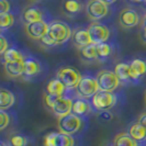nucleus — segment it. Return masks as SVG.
<instances>
[{
  "instance_id": "29",
  "label": "nucleus",
  "mask_w": 146,
  "mask_h": 146,
  "mask_svg": "<svg viewBox=\"0 0 146 146\" xmlns=\"http://www.w3.org/2000/svg\"><path fill=\"white\" fill-rule=\"evenodd\" d=\"M9 144L11 146H27L29 144V139L22 134L15 133L9 137Z\"/></svg>"
},
{
  "instance_id": "4",
  "label": "nucleus",
  "mask_w": 146,
  "mask_h": 146,
  "mask_svg": "<svg viewBox=\"0 0 146 146\" xmlns=\"http://www.w3.org/2000/svg\"><path fill=\"white\" fill-rule=\"evenodd\" d=\"M81 77L82 76L80 75V73L72 66H63L56 73V78H58L65 85L67 91L75 89L81 79Z\"/></svg>"
},
{
  "instance_id": "33",
  "label": "nucleus",
  "mask_w": 146,
  "mask_h": 146,
  "mask_svg": "<svg viewBox=\"0 0 146 146\" xmlns=\"http://www.w3.org/2000/svg\"><path fill=\"white\" fill-rule=\"evenodd\" d=\"M9 48H10V47H9V42H8V40L5 37L3 34H1V35H0V54L3 55Z\"/></svg>"
},
{
  "instance_id": "9",
  "label": "nucleus",
  "mask_w": 146,
  "mask_h": 146,
  "mask_svg": "<svg viewBox=\"0 0 146 146\" xmlns=\"http://www.w3.org/2000/svg\"><path fill=\"white\" fill-rule=\"evenodd\" d=\"M46 15H48V13L45 9L37 6H30L22 11L21 21L25 25L37 21H46Z\"/></svg>"
},
{
  "instance_id": "26",
  "label": "nucleus",
  "mask_w": 146,
  "mask_h": 146,
  "mask_svg": "<svg viewBox=\"0 0 146 146\" xmlns=\"http://www.w3.org/2000/svg\"><path fill=\"white\" fill-rule=\"evenodd\" d=\"M113 146H139V142L129 133H119L113 139Z\"/></svg>"
},
{
  "instance_id": "27",
  "label": "nucleus",
  "mask_w": 146,
  "mask_h": 146,
  "mask_svg": "<svg viewBox=\"0 0 146 146\" xmlns=\"http://www.w3.org/2000/svg\"><path fill=\"white\" fill-rule=\"evenodd\" d=\"M97 51H98L99 62H104L106 59H108L113 54L114 46H113V44L109 43V42L97 44Z\"/></svg>"
},
{
  "instance_id": "21",
  "label": "nucleus",
  "mask_w": 146,
  "mask_h": 146,
  "mask_svg": "<svg viewBox=\"0 0 146 146\" xmlns=\"http://www.w3.org/2000/svg\"><path fill=\"white\" fill-rule=\"evenodd\" d=\"M114 73L117 76V78L120 79L121 82H133L131 75V68H130V64L127 63H119L117 64L115 68H114Z\"/></svg>"
},
{
  "instance_id": "24",
  "label": "nucleus",
  "mask_w": 146,
  "mask_h": 146,
  "mask_svg": "<svg viewBox=\"0 0 146 146\" xmlns=\"http://www.w3.org/2000/svg\"><path fill=\"white\" fill-rule=\"evenodd\" d=\"M2 56V63H19V62H24L27 56H24L21 52L15 47H10Z\"/></svg>"
},
{
  "instance_id": "31",
  "label": "nucleus",
  "mask_w": 146,
  "mask_h": 146,
  "mask_svg": "<svg viewBox=\"0 0 146 146\" xmlns=\"http://www.w3.org/2000/svg\"><path fill=\"white\" fill-rule=\"evenodd\" d=\"M59 97L58 96H55V95H51V94H47V92H45L44 94V103H45V106L48 108V109H51L54 107V104L55 102L57 101V99H58Z\"/></svg>"
},
{
  "instance_id": "37",
  "label": "nucleus",
  "mask_w": 146,
  "mask_h": 146,
  "mask_svg": "<svg viewBox=\"0 0 146 146\" xmlns=\"http://www.w3.org/2000/svg\"><path fill=\"white\" fill-rule=\"evenodd\" d=\"M142 29H146V12L143 15V19H142Z\"/></svg>"
},
{
  "instance_id": "22",
  "label": "nucleus",
  "mask_w": 146,
  "mask_h": 146,
  "mask_svg": "<svg viewBox=\"0 0 146 146\" xmlns=\"http://www.w3.org/2000/svg\"><path fill=\"white\" fill-rule=\"evenodd\" d=\"M5 66V72L7 74L8 77L10 78H18L22 77L24 73V62H19V63H6Z\"/></svg>"
},
{
  "instance_id": "28",
  "label": "nucleus",
  "mask_w": 146,
  "mask_h": 146,
  "mask_svg": "<svg viewBox=\"0 0 146 146\" xmlns=\"http://www.w3.org/2000/svg\"><path fill=\"white\" fill-rule=\"evenodd\" d=\"M15 22V15L12 12H8L0 15V30L3 32L6 30H9Z\"/></svg>"
},
{
  "instance_id": "5",
  "label": "nucleus",
  "mask_w": 146,
  "mask_h": 146,
  "mask_svg": "<svg viewBox=\"0 0 146 146\" xmlns=\"http://www.w3.org/2000/svg\"><path fill=\"white\" fill-rule=\"evenodd\" d=\"M98 85H99V89L100 91H107V92H113L117 89L121 81L117 78L114 72L112 70H108V69H102L96 76Z\"/></svg>"
},
{
  "instance_id": "15",
  "label": "nucleus",
  "mask_w": 146,
  "mask_h": 146,
  "mask_svg": "<svg viewBox=\"0 0 146 146\" xmlns=\"http://www.w3.org/2000/svg\"><path fill=\"white\" fill-rule=\"evenodd\" d=\"M92 108H94L92 103L89 102V100L80 98V97H77V98L74 99L73 101L72 112L74 114H76V115L84 119V117L90 115V113L92 112Z\"/></svg>"
},
{
  "instance_id": "8",
  "label": "nucleus",
  "mask_w": 146,
  "mask_h": 146,
  "mask_svg": "<svg viewBox=\"0 0 146 146\" xmlns=\"http://www.w3.org/2000/svg\"><path fill=\"white\" fill-rule=\"evenodd\" d=\"M87 15L94 21H98L109 13V6L101 0H89L86 5Z\"/></svg>"
},
{
  "instance_id": "25",
  "label": "nucleus",
  "mask_w": 146,
  "mask_h": 146,
  "mask_svg": "<svg viewBox=\"0 0 146 146\" xmlns=\"http://www.w3.org/2000/svg\"><path fill=\"white\" fill-rule=\"evenodd\" d=\"M127 133L135 141H137L139 143L146 141V127L144 125L141 124L139 122H135L134 124H132L129 127V132Z\"/></svg>"
},
{
  "instance_id": "20",
  "label": "nucleus",
  "mask_w": 146,
  "mask_h": 146,
  "mask_svg": "<svg viewBox=\"0 0 146 146\" xmlns=\"http://www.w3.org/2000/svg\"><path fill=\"white\" fill-rule=\"evenodd\" d=\"M15 103V96L12 91L7 88L0 89V110H5L11 108Z\"/></svg>"
},
{
  "instance_id": "1",
  "label": "nucleus",
  "mask_w": 146,
  "mask_h": 146,
  "mask_svg": "<svg viewBox=\"0 0 146 146\" xmlns=\"http://www.w3.org/2000/svg\"><path fill=\"white\" fill-rule=\"evenodd\" d=\"M48 34L57 45H62L67 43L72 38L73 32L66 22L54 20L48 23Z\"/></svg>"
},
{
  "instance_id": "11",
  "label": "nucleus",
  "mask_w": 146,
  "mask_h": 146,
  "mask_svg": "<svg viewBox=\"0 0 146 146\" xmlns=\"http://www.w3.org/2000/svg\"><path fill=\"white\" fill-rule=\"evenodd\" d=\"M141 22L139 12L132 8H125L119 15V23L123 29H133Z\"/></svg>"
},
{
  "instance_id": "36",
  "label": "nucleus",
  "mask_w": 146,
  "mask_h": 146,
  "mask_svg": "<svg viewBox=\"0 0 146 146\" xmlns=\"http://www.w3.org/2000/svg\"><path fill=\"white\" fill-rule=\"evenodd\" d=\"M137 122H139L142 125H144L146 127V112H144V113H142L141 115H139V120H137Z\"/></svg>"
},
{
  "instance_id": "12",
  "label": "nucleus",
  "mask_w": 146,
  "mask_h": 146,
  "mask_svg": "<svg viewBox=\"0 0 146 146\" xmlns=\"http://www.w3.org/2000/svg\"><path fill=\"white\" fill-rule=\"evenodd\" d=\"M48 23L47 21H37L25 25V32L28 36L32 40H41L48 33Z\"/></svg>"
},
{
  "instance_id": "40",
  "label": "nucleus",
  "mask_w": 146,
  "mask_h": 146,
  "mask_svg": "<svg viewBox=\"0 0 146 146\" xmlns=\"http://www.w3.org/2000/svg\"><path fill=\"white\" fill-rule=\"evenodd\" d=\"M132 1H136V2H142V1H146V0H132Z\"/></svg>"
},
{
  "instance_id": "32",
  "label": "nucleus",
  "mask_w": 146,
  "mask_h": 146,
  "mask_svg": "<svg viewBox=\"0 0 146 146\" xmlns=\"http://www.w3.org/2000/svg\"><path fill=\"white\" fill-rule=\"evenodd\" d=\"M10 123V117L6 111L0 110V130L3 131Z\"/></svg>"
},
{
  "instance_id": "38",
  "label": "nucleus",
  "mask_w": 146,
  "mask_h": 146,
  "mask_svg": "<svg viewBox=\"0 0 146 146\" xmlns=\"http://www.w3.org/2000/svg\"><path fill=\"white\" fill-rule=\"evenodd\" d=\"M101 1H103L104 3H107L108 6H110V5H113V3H114L117 0H101Z\"/></svg>"
},
{
  "instance_id": "30",
  "label": "nucleus",
  "mask_w": 146,
  "mask_h": 146,
  "mask_svg": "<svg viewBox=\"0 0 146 146\" xmlns=\"http://www.w3.org/2000/svg\"><path fill=\"white\" fill-rule=\"evenodd\" d=\"M40 44H41V46L42 47H45V48H52V47H55V46H57V43L50 36V34L47 33L46 35L44 37H42L41 40H40Z\"/></svg>"
},
{
  "instance_id": "6",
  "label": "nucleus",
  "mask_w": 146,
  "mask_h": 146,
  "mask_svg": "<svg viewBox=\"0 0 146 146\" xmlns=\"http://www.w3.org/2000/svg\"><path fill=\"white\" fill-rule=\"evenodd\" d=\"M117 101V95H114L113 92H107L100 90L91 99L94 109L98 111H109L115 107Z\"/></svg>"
},
{
  "instance_id": "14",
  "label": "nucleus",
  "mask_w": 146,
  "mask_h": 146,
  "mask_svg": "<svg viewBox=\"0 0 146 146\" xmlns=\"http://www.w3.org/2000/svg\"><path fill=\"white\" fill-rule=\"evenodd\" d=\"M43 69V66L40 60L32 56H27L24 59V73H23V78L24 79H32L37 77Z\"/></svg>"
},
{
  "instance_id": "39",
  "label": "nucleus",
  "mask_w": 146,
  "mask_h": 146,
  "mask_svg": "<svg viewBox=\"0 0 146 146\" xmlns=\"http://www.w3.org/2000/svg\"><path fill=\"white\" fill-rule=\"evenodd\" d=\"M0 146H11V145H10L9 143H8V144H6L5 142H1V144H0Z\"/></svg>"
},
{
  "instance_id": "2",
  "label": "nucleus",
  "mask_w": 146,
  "mask_h": 146,
  "mask_svg": "<svg viewBox=\"0 0 146 146\" xmlns=\"http://www.w3.org/2000/svg\"><path fill=\"white\" fill-rule=\"evenodd\" d=\"M82 125H84V119L74 114L73 112L68 113L65 117H58L57 121V127L59 132L72 136L80 131L82 129Z\"/></svg>"
},
{
  "instance_id": "10",
  "label": "nucleus",
  "mask_w": 146,
  "mask_h": 146,
  "mask_svg": "<svg viewBox=\"0 0 146 146\" xmlns=\"http://www.w3.org/2000/svg\"><path fill=\"white\" fill-rule=\"evenodd\" d=\"M44 146H75V139L62 132H52L45 135Z\"/></svg>"
},
{
  "instance_id": "3",
  "label": "nucleus",
  "mask_w": 146,
  "mask_h": 146,
  "mask_svg": "<svg viewBox=\"0 0 146 146\" xmlns=\"http://www.w3.org/2000/svg\"><path fill=\"white\" fill-rule=\"evenodd\" d=\"M99 85L97 78L90 75H85L81 77L78 85L75 88V91L78 97L84 99H92V97L99 91Z\"/></svg>"
},
{
  "instance_id": "18",
  "label": "nucleus",
  "mask_w": 146,
  "mask_h": 146,
  "mask_svg": "<svg viewBox=\"0 0 146 146\" xmlns=\"http://www.w3.org/2000/svg\"><path fill=\"white\" fill-rule=\"evenodd\" d=\"M130 68L133 82L137 84L141 80V78L146 74V62L141 58L133 59L130 63Z\"/></svg>"
},
{
  "instance_id": "35",
  "label": "nucleus",
  "mask_w": 146,
  "mask_h": 146,
  "mask_svg": "<svg viewBox=\"0 0 146 146\" xmlns=\"http://www.w3.org/2000/svg\"><path fill=\"white\" fill-rule=\"evenodd\" d=\"M99 117L103 120H106V121H109L112 119V115H111L109 111H99Z\"/></svg>"
},
{
  "instance_id": "23",
  "label": "nucleus",
  "mask_w": 146,
  "mask_h": 146,
  "mask_svg": "<svg viewBox=\"0 0 146 146\" xmlns=\"http://www.w3.org/2000/svg\"><path fill=\"white\" fill-rule=\"evenodd\" d=\"M79 56L84 62H99L97 44H90L86 47L79 50Z\"/></svg>"
},
{
  "instance_id": "41",
  "label": "nucleus",
  "mask_w": 146,
  "mask_h": 146,
  "mask_svg": "<svg viewBox=\"0 0 146 146\" xmlns=\"http://www.w3.org/2000/svg\"><path fill=\"white\" fill-rule=\"evenodd\" d=\"M144 101H145V103H146V91H145V94H144Z\"/></svg>"
},
{
  "instance_id": "42",
  "label": "nucleus",
  "mask_w": 146,
  "mask_h": 146,
  "mask_svg": "<svg viewBox=\"0 0 146 146\" xmlns=\"http://www.w3.org/2000/svg\"><path fill=\"white\" fill-rule=\"evenodd\" d=\"M145 2H146V1H145Z\"/></svg>"
},
{
  "instance_id": "19",
  "label": "nucleus",
  "mask_w": 146,
  "mask_h": 146,
  "mask_svg": "<svg viewBox=\"0 0 146 146\" xmlns=\"http://www.w3.org/2000/svg\"><path fill=\"white\" fill-rule=\"evenodd\" d=\"M45 92L51 94V95L58 96V97H62V96L66 95L67 88L65 87V85L59 80L58 78H54V79H52V80L48 81V84L46 85Z\"/></svg>"
},
{
  "instance_id": "43",
  "label": "nucleus",
  "mask_w": 146,
  "mask_h": 146,
  "mask_svg": "<svg viewBox=\"0 0 146 146\" xmlns=\"http://www.w3.org/2000/svg\"><path fill=\"white\" fill-rule=\"evenodd\" d=\"M112 146H113V145H112Z\"/></svg>"
},
{
  "instance_id": "17",
  "label": "nucleus",
  "mask_w": 146,
  "mask_h": 146,
  "mask_svg": "<svg viewBox=\"0 0 146 146\" xmlns=\"http://www.w3.org/2000/svg\"><path fill=\"white\" fill-rule=\"evenodd\" d=\"M84 2L81 0H63L62 10L68 17H76L84 10Z\"/></svg>"
},
{
  "instance_id": "16",
  "label": "nucleus",
  "mask_w": 146,
  "mask_h": 146,
  "mask_svg": "<svg viewBox=\"0 0 146 146\" xmlns=\"http://www.w3.org/2000/svg\"><path fill=\"white\" fill-rule=\"evenodd\" d=\"M72 42H73L74 46L78 50H81L88 45L92 44L91 37H90V34L87 29L75 30L73 32V35H72Z\"/></svg>"
},
{
  "instance_id": "34",
  "label": "nucleus",
  "mask_w": 146,
  "mask_h": 146,
  "mask_svg": "<svg viewBox=\"0 0 146 146\" xmlns=\"http://www.w3.org/2000/svg\"><path fill=\"white\" fill-rule=\"evenodd\" d=\"M11 5L9 0H0V15L11 12Z\"/></svg>"
},
{
  "instance_id": "13",
  "label": "nucleus",
  "mask_w": 146,
  "mask_h": 146,
  "mask_svg": "<svg viewBox=\"0 0 146 146\" xmlns=\"http://www.w3.org/2000/svg\"><path fill=\"white\" fill-rule=\"evenodd\" d=\"M73 101L74 99L69 96H62L57 99V101L55 102L54 107L52 108V112L54 113V115L57 117H62L67 115L68 113L72 112L73 109Z\"/></svg>"
},
{
  "instance_id": "7",
  "label": "nucleus",
  "mask_w": 146,
  "mask_h": 146,
  "mask_svg": "<svg viewBox=\"0 0 146 146\" xmlns=\"http://www.w3.org/2000/svg\"><path fill=\"white\" fill-rule=\"evenodd\" d=\"M87 30L94 44H101L108 42L110 34H111L109 28L99 21H92L88 25Z\"/></svg>"
}]
</instances>
